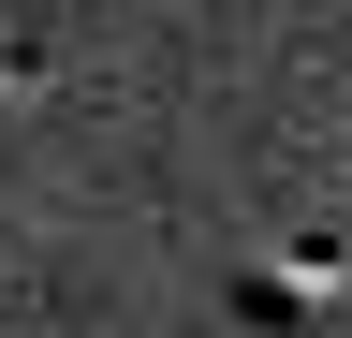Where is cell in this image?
I'll return each instance as SVG.
<instances>
[{
  "mask_svg": "<svg viewBox=\"0 0 352 338\" xmlns=\"http://www.w3.org/2000/svg\"><path fill=\"white\" fill-rule=\"evenodd\" d=\"M338 279H352V250H279V265H250V309L264 324H323Z\"/></svg>",
  "mask_w": 352,
  "mask_h": 338,
  "instance_id": "6da1fadb",
  "label": "cell"
}]
</instances>
